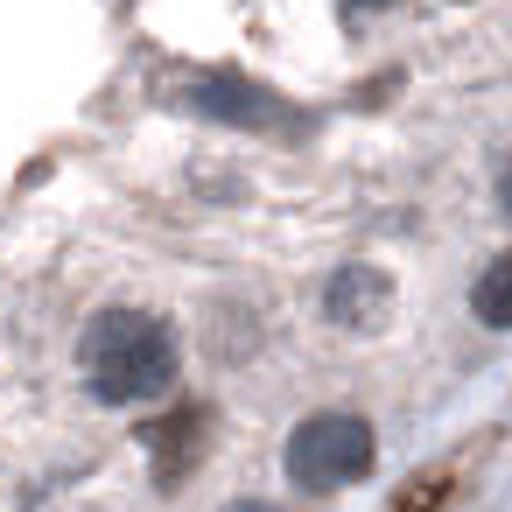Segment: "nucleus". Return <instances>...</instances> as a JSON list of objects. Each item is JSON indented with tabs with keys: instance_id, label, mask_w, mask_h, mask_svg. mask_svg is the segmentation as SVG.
<instances>
[{
	"instance_id": "nucleus-1",
	"label": "nucleus",
	"mask_w": 512,
	"mask_h": 512,
	"mask_svg": "<svg viewBox=\"0 0 512 512\" xmlns=\"http://www.w3.org/2000/svg\"><path fill=\"white\" fill-rule=\"evenodd\" d=\"M78 365H85L92 400L141 407L176 386V330L148 309H99L78 337Z\"/></svg>"
},
{
	"instance_id": "nucleus-2",
	"label": "nucleus",
	"mask_w": 512,
	"mask_h": 512,
	"mask_svg": "<svg viewBox=\"0 0 512 512\" xmlns=\"http://www.w3.org/2000/svg\"><path fill=\"white\" fill-rule=\"evenodd\" d=\"M281 463H288V477H295L302 491H316V498H323V491H344V484H358V477L372 470V421L351 414V407L309 414V421L288 435Z\"/></svg>"
},
{
	"instance_id": "nucleus-3",
	"label": "nucleus",
	"mask_w": 512,
	"mask_h": 512,
	"mask_svg": "<svg viewBox=\"0 0 512 512\" xmlns=\"http://www.w3.org/2000/svg\"><path fill=\"white\" fill-rule=\"evenodd\" d=\"M323 316L337 330H379L393 316V281L379 267H337L323 288Z\"/></svg>"
},
{
	"instance_id": "nucleus-4",
	"label": "nucleus",
	"mask_w": 512,
	"mask_h": 512,
	"mask_svg": "<svg viewBox=\"0 0 512 512\" xmlns=\"http://www.w3.org/2000/svg\"><path fill=\"white\" fill-rule=\"evenodd\" d=\"M190 106L211 113V120H232V127H288V106L274 92L246 85V78H197Z\"/></svg>"
},
{
	"instance_id": "nucleus-5",
	"label": "nucleus",
	"mask_w": 512,
	"mask_h": 512,
	"mask_svg": "<svg viewBox=\"0 0 512 512\" xmlns=\"http://www.w3.org/2000/svg\"><path fill=\"white\" fill-rule=\"evenodd\" d=\"M204 428H211L204 407H176L169 421L148 428V442H155V484H183V470H190L197 449H204Z\"/></svg>"
},
{
	"instance_id": "nucleus-6",
	"label": "nucleus",
	"mask_w": 512,
	"mask_h": 512,
	"mask_svg": "<svg viewBox=\"0 0 512 512\" xmlns=\"http://www.w3.org/2000/svg\"><path fill=\"white\" fill-rule=\"evenodd\" d=\"M470 309H477V323H484V330H512V253H498V260L477 274Z\"/></svg>"
},
{
	"instance_id": "nucleus-7",
	"label": "nucleus",
	"mask_w": 512,
	"mask_h": 512,
	"mask_svg": "<svg viewBox=\"0 0 512 512\" xmlns=\"http://www.w3.org/2000/svg\"><path fill=\"white\" fill-rule=\"evenodd\" d=\"M498 204L512 211V162H505V176H498Z\"/></svg>"
},
{
	"instance_id": "nucleus-8",
	"label": "nucleus",
	"mask_w": 512,
	"mask_h": 512,
	"mask_svg": "<svg viewBox=\"0 0 512 512\" xmlns=\"http://www.w3.org/2000/svg\"><path fill=\"white\" fill-rule=\"evenodd\" d=\"M351 8H386V0H351Z\"/></svg>"
}]
</instances>
